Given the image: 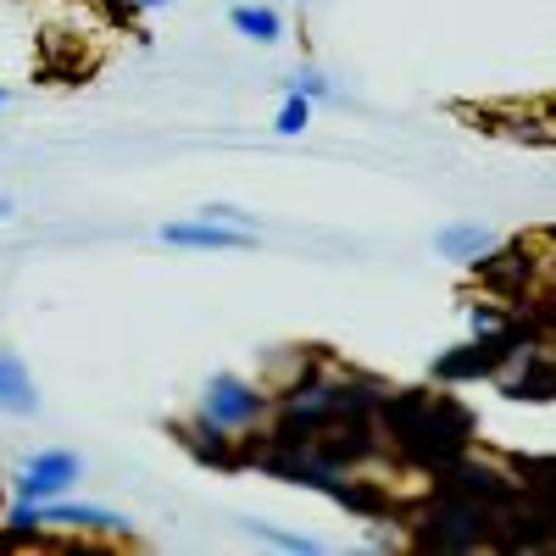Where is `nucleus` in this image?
<instances>
[{
  "label": "nucleus",
  "instance_id": "obj_11",
  "mask_svg": "<svg viewBox=\"0 0 556 556\" xmlns=\"http://www.w3.org/2000/svg\"><path fill=\"white\" fill-rule=\"evenodd\" d=\"M0 412H12V417H34L39 412V390H34L28 367L12 351H0Z\"/></svg>",
  "mask_w": 556,
  "mask_h": 556
},
{
  "label": "nucleus",
  "instance_id": "obj_10",
  "mask_svg": "<svg viewBox=\"0 0 556 556\" xmlns=\"http://www.w3.org/2000/svg\"><path fill=\"white\" fill-rule=\"evenodd\" d=\"M235 440L240 434H223V429H212V424H178V445L190 451L195 462H206V468H235Z\"/></svg>",
  "mask_w": 556,
  "mask_h": 556
},
{
  "label": "nucleus",
  "instance_id": "obj_9",
  "mask_svg": "<svg viewBox=\"0 0 556 556\" xmlns=\"http://www.w3.org/2000/svg\"><path fill=\"white\" fill-rule=\"evenodd\" d=\"M518 367L501 379V395L506 401H551V390H556V374H551V356H545V340H534V345H523L518 356H513Z\"/></svg>",
  "mask_w": 556,
  "mask_h": 556
},
{
  "label": "nucleus",
  "instance_id": "obj_14",
  "mask_svg": "<svg viewBox=\"0 0 556 556\" xmlns=\"http://www.w3.org/2000/svg\"><path fill=\"white\" fill-rule=\"evenodd\" d=\"M0 540H7V545H28V540H34V545H39V540H45L39 501H23V495H17V506L0 518Z\"/></svg>",
  "mask_w": 556,
  "mask_h": 556
},
{
  "label": "nucleus",
  "instance_id": "obj_13",
  "mask_svg": "<svg viewBox=\"0 0 556 556\" xmlns=\"http://www.w3.org/2000/svg\"><path fill=\"white\" fill-rule=\"evenodd\" d=\"M228 23H235V34L251 39V45H278L285 39V17H278L273 7H235Z\"/></svg>",
  "mask_w": 556,
  "mask_h": 556
},
{
  "label": "nucleus",
  "instance_id": "obj_5",
  "mask_svg": "<svg viewBox=\"0 0 556 556\" xmlns=\"http://www.w3.org/2000/svg\"><path fill=\"white\" fill-rule=\"evenodd\" d=\"M78 479H84V456H73V451H34L23 468L12 473V490L23 501H56Z\"/></svg>",
  "mask_w": 556,
  "mask_h": 556
},
{
  "label": "nucleus",
  "instance_id": "obj_8",
  "mask_svg": "<svg viewBox=\"0 0 556 556\" xmlns=\"http://www.w3.org/2000/svg\"><path fill=\"white\" fill-rule=\"evenodd\" d=\"M256 235L217 217H195V223H162V245H184V251H245Z\"/></svg>",
  "mask_w": 556,
  "mask_h": 556
},
{
  "label": "nucleus",
  "instance_id": "obj_20",
  "mask_svg": "<svg viewBox=\"0 0 556 556\" xmlns=\"http://www.w3.org/2000/svg\"><path fill=\"white\" fill-rule=\"evenodd\" d=\"M7 217H12V201H7V195H0V223H7Z\"/></svg>",
  "mask_w": 556,
  "mask_h": 556
},
{
  "label": "nucleus",
  "instance_id": "obj_1",
  "mask_svg": "<svg viewBox=\"0 0 556 556\" xmlns=\"http://www.w3.org/2000/svg\"><path fill=\"white\" fill-rule=\"evenodd\" d=\"M374 417L395 456L417 473H440L473 445V412L445 390H384Z\"/></svg>",
  "mask_w": 556,
  "mask_h": 556
},
{
  "label": "nucleus",
  "instance_id": "obj_18",
  "mask_svg": "<svg viewBox=\"0 0 556 556\" xmlns=\"http://www.w3.org/2000/svg\"><path fill=\"white\" fill-rule=\"evenodd\" d=\"M506 317H513V312H501V306H490V301H473V306H468V323H473V334H484V329H501Z\"/></svg>",
  "mask_w": 556,
  "mask_h": 556
},
{
  "label": "nucleus",
  "instance_id": "obj_2",
  "mask_svg": "<svg viewBox=\"0 0 556 556\" xmlns=\"http://www.w3.org/2000/svg\"><path fill=\"white\" fill-rule=\"evenodd\" d=\"M534 340H545V317H540V323H534V317H506L501 329H484V334H473L468 345L445 351V356L434 362V379H440V384L490 379V374H501V367L513 362L523 345H534Z\"/></svg>",
  "mask_w": 556,
  "mask_h": 556
},
{
  "label": "nucleus",
  "instance_id": "obj_6",
  "mask_svg": "<svg viewBox=\"0 0 556 556\" xmlns=\"http://www.w3.org/2000/svg\"><path fill=\"white\" fill-rule=\"evenodd\" d=\"M473 273H479V285H484L490 295H506V301H529L534 256H529V245H523V240H518V245H490V251L473 262Z\"/></svg>",
  "mask_w": 556,
  "mask_h": 556
},
{
  "label": "nucleus",
  "instance_id": "obj_16",
  "mask_svg": "<svg viewBox=\"0 0 556 556\" xmlns=\"http://www.w3.org/2000/svg\"><path fill=\"white\" fill-rule=\"evenodd\" d=\"M306 123H312V101L306 96H285V106H278V117H273V134L295 139V134H306Z\"/></svg>",
  "mask_w": 556,
  "mask_h": 556
},
{
  "label": "nucleus",
  "instance_id": "obj_19",
  "mask_svg": "<svg viewBox=\"0 0 556 556\" xmlns=\"http://www.w3.org/2000/svg\"><path fill=\"white\" fill-rule=\"evenodd\" d=\"M128 7H139V12H156V7H173V0H128Z\"/></svg>",
  "mask_w": 556,
  "mask_h": 556
},
{
  "label": "nucleus",
  "instance_id": "obj_3",
  "mask_svg": "<svg viewBox=\"0 0 556 556\" xmlns=\"http://www.w3.org/2000/svg\"><path fill=\"white\" fill-rule=\"evenodd\" d=\"M417 545H429V551H479V545H490V506L456 495V490H440L424 513H417Z\"/></svg>",
  "mask_w": 556,
  "mask_h": 556
},
{
  "label": "nucleus",
  "instance_id": "obj_12",
  "mask_svg": "<svg viewBox=\"0 0 556 556\" xmlns=\"http://www.w3.org/2000/svg\"><path fill=\"white\" fill-rule=\"evenodd\" d=\"M434 245H440V256L473 267L495 245V228H484V223H451V228H440V235H434Z\"/></svg>",
  "mask_w": 556,
  "mask_h": 556
},
{
  "label": "nucleus",
  "instance_id": "obj_21",
  "mask_svg": "<svg viewBox=\"0 0 556 556\" xmlns=\"http://www.w3.org/2000/svg\"><path fill=\"white\" fill-rule=\"evenodd\" d=\"M7 101H12V96H7V84H0V112H7Z\"/></svg>",
  "mask_w": 556,
  "mask_h": 556
},
{
  "label": "nucleus",
  "instance_id": "obj_7",
  "mask_svg": "<svg viewBox=\"0 0 556 556\" xmlns=\"http://www.w3.org/2000/svg\"><path fill=\"white\" fill-rule=\"evenodd\" d=\"M39 518H45V534H128V518L112 513V506H84V501H39Z\"/></svg>",
  "mask_w": 556,
  "mask_h": 556
},
{
  "label": "nucleus",
  "instance_id": "obj_15",
  "mask_svg": "<svg viewBox=\"0 0 556 556\" xmlns=\"http://www.w3.org/2000/svg\"><path fill=\"white\" fill-rule=\"evenodd\" d=\"M245 529H251L256 540L278 545V551H295V556H317V551H323V540H312V534H290V529H273V523H256V518H245Z\"/></svg>",
  "mask_w": 556,
  "mask_h": 556
},
{
  "label": "nucleus",
  "instance_id": "obj_17",
  "mask_svg": "<svg viewBox=\"0 0 556 556\" xmlns=\"http://www.w3.org/2000/svg\"><path fill=\"white\" fill-rule=\"evenodd\" d=\"M290 96H306V101H334V84L323 78L317 67H295V73H290Z\"/></svg>",
  "mask_w": 556,
  "mask_h": 556
},
{
  "label": "nucleus",
  "instance_id": "obj_4",
  "mask_svg": "<svg viewBox=\"0 0 556 556\" xmlns=\"http://www.w3.org/2000/svg\"><path fill=\"white\" fill-rule=\"evenodd\" d=\"M195 417L212 424V429H223V434H245L267 417V390L240 379V374H212L201 401H195Z\"/></svg>",
  "mask_w": 556,
  "mask_h": 556
}]
</instances>
